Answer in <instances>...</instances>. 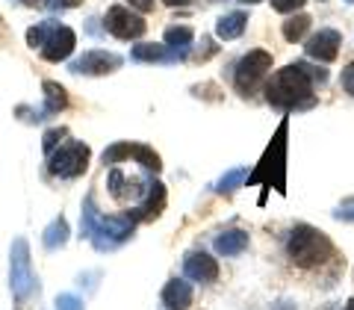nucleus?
<instances>
[{
    "label": "nucleus",
    "mask_w": 354,
    "mask_h": 310,
    "mask_svg": "<svg viewBox=\"0 0 354 310\" xmlns=\"http://www.w3.org/2000/svg\"><path fill=\"white\" fill-rule=\"evenodd\" d=\"M319 74H313L307 65L295 62V65H286V69L274 71L272 80L266 83V101L272 107H281V109H292V107H307L310 104V95H313V80ZM325 77H319L322 83Z\"/></svg>",
    "instance_id": "obj_1"
},
{
    "label": "nucleus",
    "mask_w": 354,
    "mask_h": 310,
    "mask_svg": "<svg viewBox=\"0 0 354 310\" xmlns=\"http://www.w3.org/2000/svg\"><path fill=\"white\" fill-rule=\"evenodd\" d=\"M286 254H290V260L295 266L310 269V266H319L330 257V239L322 230L310 225H298L290 234V242H286Z\"/></svg>",
    "instance_id": "obj_2"
},
{
    "label": "nucleus",
    "mask_w": 354,
    "mask_h": 310,
    "mask_svg": "<svg viewBox=\"0 0 354 310\" xmlns=\"http://www.w3.org/2000/svg\"><path fill=\"white\" fill-rule=\"evenodd\" d=\"M88 160H92V151L86 142H65V145L50 151L48 169L57 177H77L88 169Z\"/></svg>",
    "instance_id": "obj_3"
},
{
    "label": "nucleus",
    "mask_w": 354,
    "mask_h": 310,
    "mask_svg": "<svg viewBox=\"0 0 354 310\" xmlns=\"http://www.w3.org/2000/svg\"><path fill=\"white\" fill-rule=\"evenodd\" d=\"M269 71H272V53L269 51H248L245 57L236 62V89L242 95H251Z\"/></svg>",
    "instance_id": "obj_4"
},
{
    "label": "nucleus",
    "mask_w": 354,
    "mask_h": 310,
    "mask_svg": "<svg viewBox=\"0 0 354 310\" xmlns=\"http://www.w3.org/2000/svg\"><path fill=\"white\" fill-rule=\"evenodd\" d=\"M9 284H12V295L18 302L32 293L36 286V278L30 272V248H27V239H15L12 242V260H9Z\"/></svg>",
    "instance_id": "obj_5"
},
{
    "label": "nucleus",
    "mask_w": 354,
    "mask_h": 310,
    "mask_svg": "<svg viewBox=\"0 0 354 310\" xmlns=\"http://www.w3.org/2000/svg\"><path fill=\"white\" fill-rule=\"evenodd\" d=\"M106 30L113 33L115 39L130 42V39H139L142 33L148 30V24H145V18L142 15H133L127 6H113L106 12Z\"/></svg>",
    "instance_id": "obj_6"
},
{
    "label": "nucleus",
    "mask_w": 354,
    "mask_h": 310,
    "mask_svg": "<svg viewBox=\"0 0 354 310\" xmlns=\"http://www.w3.org/2000/svg\"><path fill=\"white\" fill-rule=\"evenodd\" d=\"M121 65V60L115 53H106V51H88L83 53L80 60L71 65L74 74H88V77H101V74H113Z\"/></svg>",
    "instance_id": "obj_7"
},
{
    "label": "nucleus",
    "mask_w": 354,
    "mask_h": 310,
    "mask_svg": "<svg viewBox=\"0 0 354 310\" xmlns=\"http://www.w3.org/2000/svg\"><path fill=\"white\" fill-rule=\"evenodd\" d=\"M339 48H342V36H339L337 30L325 27V30H319L316 36L307 42V57L310 60H319V62H334Z\"/></svg>",
    "instance_id": "obj_8"
},
{
    "label": "nucleus",
    "mask_w": 354,
    "mask_h": 310,
    "mask_svg": "<svg viewBox=\"0 0 354 310\" xmlns=\"http://www.w3.org/2000/svg\"><path fill=\"white\" fill-rule=\"evenodd\" d=\"M74 48H77L74 30H71V27H57V30L50 33V39L44 42L41 57L48 60V62H62V60H68V57H71Z\"/></svg>",
    "instance_id": "obj_9"
},
{
    "label": "nucleus",
    "mask_w": 354,
    "mask_h": 310,
    "mask_svg": "<svg viewBox=\"0 0 354 310\" xmlns=\"http://www.w3.org/2000/svg\"><path fill=\"white\" fill-rule=\"evenodd\" d=\"M183 272H186V278H189V281L209 284V281L218 278V263L209 257V254L195 251V254H189V257L183 260Z\"/></svg>",
    "instance_id": "obj_10"
},
{
    "label": "nucleus",
    "mask_w": 354,
    "mask_h": 310,
    "mask_svg": "<svg viewBox=\"0 0 354 310\" xmlns=\"http://www.w3.org/2000/svg\"><path fill=\"white\" fill-rule=\"evenodd\" d=\"M162 304L169 310H186L192 304V286L186 281H177V278L169 281L162 290Z\"/></svg>",
    "instance_id": "obj_11"
},
{
    "label": "nucleus",
    "mask_w": 354,
    "mask_h": 310,
    "mask_svg": "<svg viewBox=\"0 0 354 310\" xmlns=\"http://www.w3.org/2000/svg\"><path fill=\"white\" fill-rule=\"evenodd\" d=\"M245 24H248L245 12H230V15H225V18H218V24H216V36H218L221 42H234V39H239V36H242V30H245Z\"/></svg>",
    "instance_id": "obj_12"
},
{
    "label": "nucleus",
    "mask_w": 354,
    "mask_h": 310,
    "mask_svg": "<svg viewBox=\"0 0 354 310\" xmlns=\"http://www.w3.org/2000/svg\"><path fill=\"white\" fill-rule=\"evenodd\" d=\"M162 207H165V186H162V183H153L151 192H148V201L142 204L139 210H133V213H136L139 219L151 221V219H157V216L162 213Z\"/></svg>",
    "instance_id": "obj_13"
},
{
    "label": "nucleus",
    "mask_w": 354,
    "mask_h": 310,
    "mask_svg": "<svg viewBox=\"0 0 354 310\" xmlns=\"http://www.w3.org/2000/svg\"><path fill=\"white\" fill-rule=\"evenodd\" d=\"M248 246V234L245 230H227L216 239V251L225 254V257H234V254H242Z\"/></svg>",
    "instance_id": "obj_14"
},
{
    "label": "nucleus",
    "mask_w": 354,
    "mask_h": 310,
    "mask_svg": "<svg viewBox=\"0 0 354 310\" xmlns=\"http://www.w3.org/2000/svg\"><path fill=\"white\" fill-rule=\"evenodd\" d=\"M41 92H44V109H48L50 116H57V113H62V109L68 107V95H65V89L59 83L44 80Z\"/></svg>",
    "instance_id": "obj_15"
},
{
    "label": "nucleus",
    "mask_w": 354,
    "mask_h": 310,
    "mask_svg": "<svg viewBox=\"0 0 354 310\" xmlns=\"http://www.w3.org/2000/svg\"><path fill=\"white\" fill-rule=\"evenodd\" d=\"M41 237H44V248H50V251H53V248H62L65 242H68V221H65L62 216L53 219Z\"/></svg>",
    "instance_id": "obj_16"
},
{
    "label": "nucleus",
    "mask_w": 354,
    "mask_h": 310,
    "mask_svg": "<svg viewBox=\"0 0 354 310\" xmlns=\"http://www.w3.org/2000/svg\"><path fill=\"white\" fill-rule=\"evenodd\" d=\"M130 157L136 160L139 165H145V169H151V172H160V169H162L160 154L153 151V148H148V145H133V142H130Z\"/></svg>",
    "instance_id": "obj_17"
},
{
    "label": "nucleus",
    "mask_w": 354,
    "mask_h": 310,
    "mask_svg": "<svg viewBox=\"0 0 354 310\" xmlns=\"http://www.w3.org/2000/svg\"><path fill=\"white\" fill-rule=\"evenodd\" d=\"M307 30H310V18L307 15H292L290 21H283V39L292 42V44L301 42Z\"/></svg>",
    "instance_id": "obj_18"
},
{
    "label": "nucleus",
    "mask_w": 354,
    "mask_h": 310,
    "mask_svg": "<svg viewBox=\"0 0 354 310\" xmlns=\"http://www.w3.org/2000/svg\"><path fill=\"white\" fill-rule=\"evenodd\" d=\"M165 44H171V48H189L192 44V39H195V33H192V27H169L165 30Z\"/></svg>",
    "instance_id": "obj_19"
},
{
    "label": "nucleus",
    "mask_w": 354,
    "mask_h": 310,
    "mask_svg": "<svg viewBox=\"0 0 354 310\" xmlns=\"http://www.w3.org/2000/svg\"><path fill=\"white\" fill-rule=\"evenodd\" d=\"M53 30H57V24H53V21H44V24L30 27V30H27V44H30V48H44V42L50 39Z\"/></svg>",
    "instance_id": "obj_20"
},
{
    "label": "nucleus",
    "mask_w": 354,
    "mask_h": 310,
    "mask_svg": "<svg viewBox=\"0 0 354 310\" xmlns=\"http://www.w3.org/2000/svg\"><path fill=\"white\" fill-rule=\"evenodd\" d=\"M133 60H139V62H160V60H165V48H162V44H136V48H133Z\"/></svg>",
    "instance_id": "obj_21"
},
{
    "label": "nucleus",
    "mask_w": 354,
    "mask_h": 310,
    "mask_svg": "<svg viewBox=\"0 0 354 310\" xmlns=\"http://www.w3.org/2000/svg\"><path fill=\"white\" fill-rule=\"evenodd\" d=\"M127 157H130V142H115V145H109L104 151V165H115Z\"/></svg>",
    "instance_id": "obj_22"
},
{
    "label": "nucleus",
    "mask_w": 354,
    "mask_h": 310,
    "mask_svg": "<svg viewBox=\"0 0 354 310\" xmlns=\"http://www.w3.org/2000/svg\"><path fill=\"white\" fill-rule=\"evenodd\" d=\"M242 181H245V169H234V172L225 174V177H221V181L216 183V190H218V192H234V186L242 183Z\"/></svg>",
    "instance_id": "obj_23"
},
{
    "label": "nucleus",
    "mask_w": 354,
    "mask_h": 310,
    "mask_svg": "<svg viewBox=\"0 0 354 310\" xmlns=\"http://www.w3.org/2000/svg\"><path fill=\"white\" fill-rule=\"evenodd\" d=\"M65 136H68V130H65V127H50V130L41 136V148L50 154L53 148H59V139H65Z\"/></svg>",
    "instance_id": "obj_24"
},
{
    "label": "nucleus",
    "mask_w": 354,
    "mask_h": 310,
    "mask_svg": "<svg viewBox=\"0 0 354 310\" xmlns=\"http://www.w3.org/2000/svg\"><path fill=\"white\" fill-rule=\"evenodd\" d=\"M57 310H83V302L77 295H57Z\"/></svg>",
    "instance_id": "obj_25"
},
{
    "label": "nucleus",
    "mask_w": 354,
    "mask_h": 310,
    "mask_svg": "<svg viewBox=\"0 0 354 310\" xmlns=\"http://www.w3.org/2000/svg\"><path fill=\"white\" fill-rule=\"evenodd\" d=\"M307 0H272V9H278V12H295V9H301Z\"/></svg>",
    "instance_id": "obj_26"
},
{
    "label": "nucleus",
    "mask_w": 354,
    "mask_h": 310,
    "mask_svg": "<svg viewBox=\"0 0 354 310\" xmlns=\"http://www.w3.org/2000/svg\"><path fill=\"white\" fill-rule=\"evenodd\" d=\"M342 89H346L348 95H354V62H348L346 69H342Z\"/></svg>",
    "instance_id": "obj_27"
},
{
    "label": "nucleus",
    "mask_w": 354,
    "mask_h": 310,
    "mask_svg": "<svg viewBox=\"0 0 354 310\" xmlns=\"http://www.w3.org/2000/svg\"><path fill=\"white\" fill-rule=\"evenodd\" d=\"M121 183H124V177H121V172L115 169L113 174H109V190H113L115 198H121V192H124V190H121Z\"/></svg>",
    "instance_id": "obj_28"
},
{
    "label": "nucleus",
    "mask_w": 354,
    "mask_h": 310,
    "mask_svg": "<svg viewBox=\"0 0 354 310\" xmlns=\"http://www.w3.org/2000/svg\"><path fill=\"white\" fill-rule=\"evenodd\" d=\"M83 0H50L53 9H71V6H80Z\"/></svg>",
    "instance_id": "obj_29"
},
{
    "label": "nucleus",
    "mask_w": 354,
    "mask_h": 310,
    "mask_svg": "<svg viewBox=\"0 0 354 310\" xmlns=\"http://www.w3.org/2000/svg\"><path fill=\"white\" fill-rule=\"evenodd\" d=\"M130 6H136L139 12H151V9H153V0H130Z\"/></svg>",
    "instance_id": "obj_30"
},
{
    "label": "nucleus",
    "mask_w": 354,
    "mask_h": 310,
    "mask_svg": "<svg viewBox=\"0 0 354 310\" xmlns=\"http://www.w3.org/2000/svg\"><path fill=\"white\" fill-rule=\"evenodd\" d=\"M48 0H24V6H32V9H41Z\"/></svg>",
    "instance_id": "obj_31"
},
{
    "label": "nucleus",
    "mask_w": 354,
    "mask_h": 310,
    "mask_svg": "<svg viewBox=\"0 0 354 310\" xmlns=\"http://www.w3.org/2000/svg\"><path fill=\"white\" fill-rule=\"evenodd\" d=\"M162 3H169V6H186L189 0H162Z\"/></svg>",
    "instance_id": "obj_32"
},
{
    "label": "nucleus",
    "mask_w": 354,
    "mask_h": 310,
    "mask_svg": "<svg viewBox=\"0 0 354 310\" xmlns=\"http://www.w3.org/2000/svg\"><path fill=\"white\" fill-rule=\"evenodd\" d=\"M342 310H354V298H348V304H346V307H342Z\"/></svg>",
    "instance_id": "obj_33"
},
{
    "label": "nucleus",
    "mask_w": 354,
    "mask_h": 310,
    "mask_svg": "<svg viewBox=\"0 0 354 310\" xmlns=\"http://www.w3.org/2000/svg\"><path fill=\"white\" fill-rule=\"evenodd\" d=\"M242 3H260V0H242Z\"/></svg>",
    "instance_id": "obj_34"
},
{
    "label": "nucleus",
    "mask_w": 354,
    "mask_h": 310,
    "mask_svg": "<svg viewBox=\"0 0 354 310\" xmlns=\"http://www.w3.org/2000/svg\"><path fill=\"white\" fill-rule=\"evenodd\" d=\"M348 3H354V0H348Z\"/></svg>",
    "instance_id": "obj_35"
}]
</instances>
